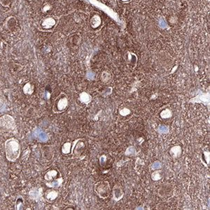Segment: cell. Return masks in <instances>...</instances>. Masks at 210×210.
Returning a JSON list of instances; mask_svg holds the SVG:
<instances>
[{
  "label": "cell",
  "instance_id": "obj_13",
  "mask_svg": "<svg viewBox=\"0 0 210 210\" xmlns=\"http://www.w3.org/2000/svg\"><path fill=\"white\" fill-rule=\"evenodd\" d=\"M79 100L81 103L85 104V105H88L92 100V97L88 93L82 92L79 95Z\"/></svg>",
  "mask_w": 210,
  "mask_h": 210
},
{
  "label": "cell",
  "instance_id": "obj_4",
  "mask_svg": "<svg viewBox=\"0 0 210 210\" xmlns=\"http://www.w3.org/2000/svg\"><path fill=\"white\" fill-rule=\"evenodd\" d=\"M86 149V142L84 139H78L73 142L72 145L71 153L76 158H81Z\"/></svg>",
  "mask_w": 210,
  "mask_h": 210
},
{
  "label": "cell",
  "instance_id": "obj_29",
  "mask_svg": "<svg viewBox=\"0 0 210 210\" xmlns=\"http://www.w3.org/2000/svg\"><path fill=\"white\" fill-rule=\"evenodd\" d=\"M64 209H75V207L74 206H67V207H64Z\"/></svg>",
  "mask_w": 210,
  "mask_h": 210
},
{
  "label": "cell",
  "instance_id": "obj_6",
  "mask_svg": "<svg viewBox=\"0 0 210 210\" xmlns=\"http://www.w3.org/2000/svg\"><path fill=\"white\" fill-rule=\"evenodd\" d=\"M18 25V20L14 16H9L4 22L3 28L7 32H13Z\"/></svg>",
  "mask_w": 210,
  "mask_h": 210
},
{
  "label": "cell",
  "instance_id": "obj_16",
  "mask_svg": "<svg viewBox=\"0 0 210 210\" xmlns=\"http://www.w3.org/2000/svg\"><path fill=\"white\" fill-rule=\"evenodd\" d=\"M72 143L71 142H65L62 146L61 151L62 153L64 155H68L71 153L72 151Z\"/></svg>",
  "mask_w": 210,
  "mask_h": 210
},
{
  "label": "cell",
  "instance_id": "obj_5",
  "mask_svg": "<svg viewBox=\"0 0 210 210\" xmlns=\"http://www.w3.org/2000/svg\"><path fill=\"white\" fill-rule=\"evenodd\" d=\"M16 126L15 119L12 116L9 114H5L0 117V128L13 130L16 128Z\"/></svg>",
  "mask_w": 210,
  "mask_h": 210
},
{
  "label": "cell",
  "instance_id": "obj_8",
  "mask_svg": "<svg viewBox=\"0 0 210 210\" xmlns=\"http://www.w3.org/2000/svg\"><path fill=\"white\" fill-rule=\"evenodd\" d=\"M41 192H42L41 188H38V187L32 188L29 192V197L32 200L39 202L41 200V197H42V193Z\"/></svg>",
  "mask_w": 210,
  "mask_h": 210
},
{
  "label": "cell",
  "instance_id": "obj_23",
  "mask_svg": "<svg viewBox=\"0 0 210 210\" xmlns=\"http://www.w3.org/2000/svg\"><path fill=\"white\" fill-rule=\"evenodd\" d=\"M162 167H163V165H162L161 162L159 161H155L154 163L152 164V165H151V168H152V170H160V169H161Z\"/></svg>",
  "mask_w": 210,
  "mask_h": 210
},
{
  "label": "cell",
  "instance_id": "obj_20",
  "mask_svg": "<svg viewBox=\"0 0 210 210\" xmlns=\"http://www.w3.org/2000/svg\"><path fill=\"white\" fill-rule=\"evenodd\" d=\"M137 154V151L134 146H131L127 148L126 152H125V155L127 156H135Z\"/></svg>",
  "mask_w": 210,
  "mask_h": 210
},
{
  "label": "cell",
  "instance_id": "obj_18",
  "mask_svg": "<svg viewBox=\"0 0 210 210\" xmlns=\"http://www.w3.org/2000/svg\"><path fill=\"white\" fill-rule=\"evenodd\" d=\"M24 207V200L21 196H18L16 200L15 208L16 209L20 210L23 209Z\"/></svg>",
  "mask_w": 210,
  "mask_h": 210
},
{
  "label": "cell",
  "instance_id": "obj_17",
  "mask_svg": "<svg viewBox=\"0 0 210 210\" xmlns=\"http://www.w3.org/2000/svg\"><path fill=\"white\" fill-rule=\"evenodd\" d=\"M36 137H37V139L39 142H47L48 139H49L48 135L46 132H43V131H40V132H39Z\"/></svg>",
  "mask_w": 210,
  "mask_h": 210
},
{
  "label": "cell",
  "instance_id": "obj_19",
  "mask_svg": "<svg viewBox=\"0 0 210 210\" xmlns=\"http://www.w3.org/2000/svg\"><path fill=\"white\" fill-rule=\"evenodd\" d=\"M160 116H161V117L163 118V119H167V118L172 117V111L170 109H164L163 111H161V113L160 114Z\"/></svg>",
  "mask_w": 210,
  "mask_h": 210
},
{
  "label": "cell",
  "instance_id": "obj_22",
  "mask_svg": "<svg viewBox=\"0 0 210 210\" xmlns=\"http://www.w3.org/2000/svg\"><path fill=\"white\" fill-rule=\"evenodd\" d=\"M53 19H50V18H48V19H46L43 20L41 23V25L44 29H48L49 28H51L53 26V25H51L50 23H52V21H53Z\"/></svg>",
  "mask_w": 210,
  "mask_h": 210
},
{
  "label": "cell",
  "instance_id": "obj_2",
  "mask_svg": "<svg viewBox=\"0 0 210 210\" xmlns=\"http://www.w3.org/2000/svg\"><path fill=\"white\" fill-rule=\"evenodd\" d=\"M68 106L69 99L67 95L65 93H61L54 101L52 110L54 114H61L67 109Z\"/></svg>",
  "mask_w": 210,
  "mask_h": 210
},
{
  "label": "cell",
  "instance_id": "obj_10",
  "mask_svg": "<svg viewBox=\"0 0 210 210\" xmlns=\"http://www.w3.org/2000/svg\"><path fill=\"white\" fill-rule=\"evenodd\" d=\"M58 174H60V172L58 170L55 169L50 170L44 174L43 178H44L45 181H46V182H51V181H53L58 178Z\"/></svg>",
  "mask_w": 210,
  "mask_h": 210
},
{
  "label": "cell",
  "instance_id": "obj_11",
  "mask_svg": "<svg viewBox=\"0 0 210 210\" xmlns=\"http://www.w3.org/2000/svg\"><path fill=\"white\" fill-rule=\"evenodd\" d=\"M62 183H63V178L60 176V177H58L55 179L51 181V182H46V186L50 188L58 189L62 186Z\"/></svg>",
  "mask_w": 210,
  "mask_h": 210
},
{
  "label": "cell",
  "instance_id": "obj_26",
  "mask_svg": "<svg viewBox=\"0 0 210 210\" xmlns=\"http://www.w3.org/2000/svg\"><path fill=\"white\" fill-rule=\"evenodd\" d=\"M106 162H107V157H106V155H102L100 158H99V163H100V165L104 166L105 165Z\"/></svg>",
  "mask_w": 210,
  "mask_h": 210
},
{
  "label": "cell",
  "instance_id": "obj_28",
  "mask_svg": "<svg viewBox=\"0 0 210 210\" xmlns=\"http://www.w3.org/2000/svg\"><path fill=\"white\" fill-rule=\"evenodd\" d=\"M5 99L4 98V97L1 95H0V108H1L4 105Z\"/></svg>",
  "mask_w": 210,
  "mask_h": 210
},
{
  "label": "cell",
  "instance_id": "obj_3",
  "mask_svg": "<svg viewBox=\"0 0 210 210\" xmlns=\"http://www.w3.org/2000/svg\"><path fill=\"white\" fill-rule=\"evenodd\" d=\"M94 191L97 195L102 199H106L110 194V184L107 181H100L96 183L94 186Z\"/></svg>",
  "mask_w": 210,
  "mask_h": 210
},
{
  "label": "cell",
  "instance_id": "obj_7",
  "mask_svg": "<svg viewBox=\"0 0 210 210\" xmlns=\"http://www.w3.org/2000/svg\"><path fill=\"white\" fill-rule=\"evenodd\" d=\"M58 195H59V192L55 188L49 189V190L45 191L44 194H43L45 200L49 203H52L55 201L58 198Z\"/></svg>",
  "mask_w": 210,
  "mask_h": 210
},
{
  "label": "cell",
  "instance_id": "obj_14",
  "mask_svg": "<svg viewBox=\"0 0 210 210\" xmlns=\"http://www.w3.org/2000/svg\"><path fill=\"white\" fill-rule=\"evenodd\" d=\"M22 91H23L24 94H25L27 95H32L34 91V86L31 84L30 82L27 83V84H25V86H23Z\"/></svg>",
  "mask_w": 210,
  "mask_h": 210
},
{
  "label": "cell",
  "instance_id": "obj_24",
  "mask_svg": "<svg viewBox=\"0 0 210 210\" xmlns=\"http://www.w3.org/2000/svg\"><path fill=\"white\" fill-rule=\"evenodd\" d=\"M119 114L123 116H126L130 114V110L128 108H123L119 111Z\"/></svg>",
  "mask_w": 210,
  "mask_h": 210
},
{
  "label": "cell",
  "instance_id": "obj_12",
  "mask_svg": "<svg viewBox=\"0 0 210 210\" xmlns=\"http://www.w3.org/2000/svg\"><path fill=\"white\" fill-rule=\"evenodd\" d=\"M170 154L173 158H178L182 154V148L180 146H172L170 149Z\"/></svg>",
  "mask_w": 210,
  "mask_h": 210
},
{
  "label": "cell",
  "instance_id": "obj_15",
  "mask_svg": "<svg viewBox=\"0 0 210 210\" xmlns=\"http://www.w3.org/2000/svg\"><path fill=\"white\" fill-rule=\"evenodd\" d=\"M163 176V172L162 170H155L154 172L151 174V179L154 182H157L161 179Z\"/></svg>",
  "mask_w": 210,
  "mask_h": 210
},
{
  "label": "cell",
  "instance_id": "obj_21",
  "mask_svg": "<svg viewBox=\"0 0 210 210\" xmlns=\"http://www.w3.org/2000/svg\"><path fill=\"white\" fill-rule=\"evenodd\" d=\"M158 132L161 134H166V133L169 132V128L167 126H164V125H161L158 127L157 129Z\"/></svg>",
  "mask_w": 210,
  "mask_h": 210
},
{
  "label": "cell",
  "instance_id": "obj_25",
  "mask_svg": "<svg viewBox=\"0 0 210 210\" xmlns=\"http://www.w3.org/2000/svg\"><path fill=\"white\" fill-rule=\"evenodd\" d=\"M11 3V0H0V4L4 7H9Z\"/></svg>",
  "mask_w": 210,
  "mask_h": 210
},
{
  "label": "cell",
  "instance_id": "obj_27",
  "mask_svg": "<svg viewBox=\"0 0 210 210\" xmlns=\"http://www.w3.org/2000/svg\"><path fill=\"white\" fill-rule=\"evenodd\" d=\"M204 157H205L206 163L209 164V152H208V151L204 152Z\"/></svg>",
  "mask_w": 210,
  "mask_h": 210
},
{
  "label": "cell",
  "instance_id": "obj_9",
  "mask_svg": "<svg viewBox=\"0 0 210 210\" xmlns=\"http://www.w3.org/2000/svg\"><path fill=\"white\" fill-rule=\"evenodd\" d=\"M113 200L115 201H119L124 196V192L122 187L119 184H116L113 188Z\"/></svg>",
  "mask_w": 210,
  "mask_h": 210
},
{
  "label": "cell",
  "instance_id": "obj_1",
  "mask_svg": "<svg viewBox=\"0 0 210 210\" xmlns=\"http://www.w3.org/2000/svg\"><path fill=\"white\" fill-rule=\"evenodd\" d=\"M4 151L6 158L9 162L17 161L21 153V146L18 139H8L4 142Z\"/></svg>",
  "mask_w": 210,
  "mask_h": 210
}]
</instances>
